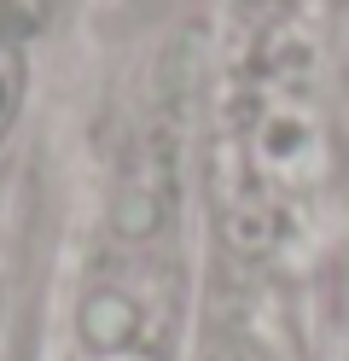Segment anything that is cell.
Segmentation results:
<instances>
[{"instance_id": "obj_1", "label": "cell", "mask_w": 349, "mask_h": 361, "mask_svg": "<svg viewBox=\"0 0 349 361\" xmlns=\"http://www.w3.org/2000/svg\"><path fill=\"white\" fill-rule=\"evenodd\" d=\"M76 338L93 355H128L146 338V309L123 286H93L76 303Z\"/></svg>"}, {"instance_id": "obj_2", "label": "cell", "mask_w": 349, "mask_h": 361, "mask_svg": "<svg viewBox=\"0 0 349 361\" xmlns=\"http://www.w3.org/2000/svg\"><path fill=\"white\" fill-rule=\"evenodd\" d=\"M256 152H262L268 169H297V164H309V152H314L309 117H302V111H274V117L256 128Z\"/></svg>"}, {"instance_id": "obj_3", "label": "cell", "mask_w": 349, "mask_h": 361, "mask_svg": "<svg viewBox=\"0 0 349 361\" xmlns=\"http://www.w3.org/2000/svg\"><path fill=\"white\" fill-rule=\"evenodd\" d=\"M116 228H123L128 239H146V233L157 228V204H152L146 192H128V198H123V216H116Z\"/></svg>"}, {"instance_id": "obj_4", "label": "cell", "mask_w": 349, "mask_h": 361, "mask_svg": "<svg viewBox=\"0 0 349 361\" xmlns=\"http://www.w3.org/2000/svg\"><path fill=\"white\" fill-rule=\"evenodd\" d=\"M12 111H18V59L0 53V128L12 123Z\"/></svg>"}]
</instances>
